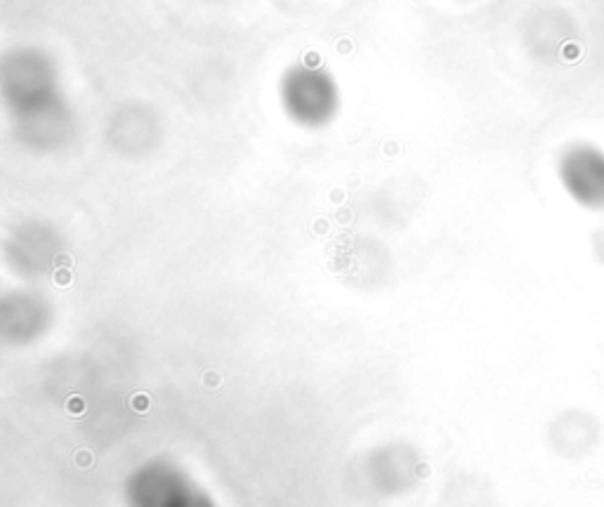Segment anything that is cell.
Masks as SVG:
<instances>
[{
    "instance_id": "1",
    "label": "cell",
    "mask_w": 604,
    "mask_h": 507,
    "mask_svg": "<svg viewBox=\"0 0 604 507\" xmlns=\"http://www.w3.org/2000/svg\"><path fill=\"white\" fill-rule=\"evenodd\" d=\"M560 180L573 201L604 210V151L593 144H571L560 158Z\"/></svg>"
},
{
    "instance_id": "2",
    "label": "cell",
    "mask_w": 604,
    "mask_h": 507,
    "mask_svg": "<svg viewBox=\"0 0 604 507\" xmlns=\"http://www.w3.org/2000/svg\"><path fill=\"white\" fill-rule=\"evenodd\" d=\"M47 316L50 307L36 292H17V297L2 307V330L7 337L24 342L43 333Z\"/></svg>"
},
{
    "instance_id": "3",
    "label": "cell",
    "mask_w": 604,
    "mask_h": 507,
    "mask_svg": "<svg viewBox=\"0 0 604 507\" xmlns=\"http://www.w3.org/2000/svg\"><path fill=\"white\" fill-rule=\"evenodd\" d=\"M590 246H593L595 259H597V262L604 267V224H600V227L593 231V236H590Z\"/></svg>"
}]
</instances>
